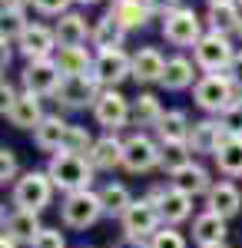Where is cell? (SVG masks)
Segmentation results:
<instances>
[{
  "instance_id": "cell-1",
  "label": "cell",
  "mask_w": 242,
  "mask_h": 248,
  "mask_svg": "<svg viewBox=\"0 0 242 248\" xmlns=\"http://www.w3.org/2000/svg\"><path fill=\"white\" fill-rule=\"evenodd\" d=\"M93 166L86 155H73V153H53L47 162V175L53 179V186L63 195L70 192H83L93 186Z\"/></svg>"
},
{
  "instance_id": "cell-2",
  "label": "cell",
  "mask_w": 242,
  "mask_h": 248,
  "mask_svg": "<svg viewBox=\"0 0 242 248\" xmlns=\"http://www.w3.org/2000/svg\"><path fill=\"white\" fill-rule=\"evenodd\" d=\"M53 179L47 175V169H30L23 172L17 182H14V192H10V199H14V209H27V212H43L50 202H53Z\"/></svg>"
},
{
  "instance_id": "cell-3",
  "label": "cell",
  "mask_w": 242,
  "mask_h": 248,
  "mask_svg": "<svg viewBox=\"0 0 242 248\" xmlns=\"http://www.w3.org/2000/svg\"><path fill=\"white\" fill-rule=\"evenodd\" d=\"M103 215L106 212H103V202H100V192H93V189L70 192L60 202V222L73 232H83V229H90V225H96Z\"/></svg>"
},
{
  "instance_id": "cell-4",
  "label": "cell",
  "mask_w": 242,
  "mask_h": 248,
  "mask_svg": "<svg viewBox=\"0 0 242 248\" xmlns=\"http://www.w3.org/2000/svg\"><path fill=\"white\" fill-rule=\"evenodd\" d=\"M192 99H196L199 109L219 116V113H225L229 106L239 103V93H236V83L225 77V73H206L203 79H196Z\"/></svg>"
},
{
  "instance_id": "cell-5",
  "label": "cell",
  "mask_w": 242,
  "mask_h": 248,
  "mask_svg": "<svg viewBox=\"0 0 242 248\" xmlns=\"http://www.w3.org/2000/svg\"><path fill=\"white\" fill-rule=\"evenodd\" d=\"M120 225H123V238H133V242H149L156 232L163 229V218H159V209H156V202L143 195V199H136L126 215L120 218Z\"/></svg>"
},
{
  "instance_id": "cell-6",
  "label": "cell",
  "mask_w": 242,
  "mask_h": 248,
  "mask_svg": "<svg viewBox=\"0 0 242 248\" xmlns=\"http://www.w3.org/2000/svg\"><path fill=\"white\" fill-rule=\"evenodd\" d=\"M192 57H196V66L206 70V73H225L229 63H232V57H236V50H232L229 37L209 30V33H203V40L192 46Z\"/></svg>"
},
{
  "instance_id": "cell-7",
  "label": "cell",
  "mask_w": 242,
  "mask_h": 248,
  "mask_svg": "<svg viewBox=\"0 0 242 248\" xmlns=\"http://www.w3.org/2000/svg\"><path fill=\"white\" fill-rule=\"evenodd\" d=\"M20 83H23V93L34 96H56L60 83H63V73L56 66V60H30L20 73Z\"/></svg>"
},
{
  "instance_id": "cell-8",
  "label": "cell",
  "mask_w": 242,
  "mask_h": 248,
  "mask_svg": "<svg viewBox=\"0 0 242 248\" xmlns=\"http://www.w3.org/2000/svg\"><path fill=\"white\" fill-rule=\"evenodd\" d=\"M123 169L133 172V175L159 169V142L149 139L146 133H133L123 142Z\"/></svg>"
},
{
  "instance_id": "cell-9",
  "label": "cell",
  "mask_w": 242,
  "mask_h": 248,
  "mask_svg": "<svg viewBox=\"0 0 242 248\" xmlns=\"http://www.w3.org/2000/svg\"><path fill=\"white\" fill-rule=\"evenodd\" d=\"M100 83L93 73H76V77H63L60 90H56V103L67 109H86L100 99Z\"/></svg>"
},
{
  "instance_id": "cell-10",
  "label": "cell",
  "mask_w": 242,
  "mask_h": 248,
  "mask_svg": "<svg viewBox=\"0 0 242 248\" xmlns=\"http://www.w3.org/2000/svg\"><path fill=\"white\" fill-rule=\"evenodd\" d=\"M163 37L173 43V46H196L203 40V20L196 17V10L189 7H179L163 17Z\"/></svg>"
},
{
  "instance_id": "cell-11",
  "label": "cell",
  "mask_w": 242,
  "mask_h": 248,
  "mask_svg": "<svg viewBox=\"0 0 242 248\" xmlns=\"http://www.w3.org/2000/svg\"><path fill=\"white\" fill-rule=\"evenodd\" d=\"M149 199L156 202L163 225H173L176 229L179 222H186L189 215H192V195L179 192L176 186H153L149 189Z\"/></svg>"
},
{
  "instance_id": "cell-12",
  "label": "cell",
  "mask_w": 242,
  "mask_h": 248,
  "mask_svg": "<svg viewBox=\"0 0 242 248\" xmlns=\"http://www.w3.org/2000/svg\"><path fill=\"white\" fill-rule=\"evenodd\" d=\"M130 113H133V103L123 93H116V90H103V93H100V99L93 103L96 123H100L106 133L123 129V126L130 123Z\"/></svg>"
},
{
  "instance_id": "cell-13",
  "label": "cell",
  "mask_w": 242,
  "mask_h": 248,
  "mask_svg": "<svg viewBox=\"0 0 242 248\" xmlns=\"http://www.w3.org/2000/svg\"><path fill=\"white\" fill-rule=\"evenodd\" d=\"M93 77L100 86L116 90L126 77H133V57H126L123 50H103L93 57Z\"/></svg>"
},
{
  "instance_id": "cell-14",
  "label": "cell",
  "mask_w": 242,
  "mask_h": 248,
  "mask_svg": "<svg viewBox=\"0 0 242 248\" xmlns=\"http://www.w3.org/2000/svg\"><path fill=\"white\" fill-rule=\"evenodd\" d=\"M43 232L40 225V215L37 212H27V209H3V235L7 238H14L17 245H34L37 242V235Z\"/></svg>"
},
{
  "instance_id": "cell-15",
  "label": "cell",
  "mask_w": 242,
  "mask_h": 248,
  "mask_svg": "<svg viewBox=\"0 0 242 248\" xmlns=\"http://www.w3.org/2000/svg\"><path fill=\"white\" fill-rule=\"evenodd\" d=\"M17 50L30 60H50L60 50V43H56V33L50 27H40V23H30L27 30H23V37L17 40Z\"/></svg>"
},
{
  "instance_id": "cell-16",
  "label": "cell",
  "mask_w": 242,
  "mask_h": 248,
  "mask_svg": "<svg viewBox=\"0 0 242 248\" xmlns=\"http://www.w3.org/2000/svg\"><path fill=\"white\" fill-rule=\"evenodd\" d=\"M225 235H229V225H225L223 215H216V212H199L196 218H192V242L199 248H219L225 245Z\"/></svg>"
},
{
  "instance_id": "cell-17",
  "label": "cell",
  "mask_w": 242,
  "mask_h": 248,
  "mask_svg": "<svg viewBox=\"0 0 242 248\" xmlns=\"http://www.w3.org/2000/svg\"><path fill=\"white\" fill-rule=\"evenodd\" d=\"M206 209L216 212V215H223L225 222L229 218H236L242 212V192L239 186H232V182H216L209 195H206Z\"/></svg>"
},
{
  "instance_id": "cell-18",
  "label": "cell",
  "mask_w": 242,
  "mask_h": 248,
  "mask_svg": "<svg viewBox=\"0 0 242 248\" xmlns=\"http://www.w3.org/2000/svg\"><path fill=\"white\" fill-rule=\"evenodd\" d=\"M123 142L126 139H116L113 133L106 136H100L93 142V149H90V166H93L96 172H113V169H120L123 166Z\"/></svg>"
},
{
  "instance_id": "cell-19",
  "label": "cell",
  "mask_w": 242,
  "mask_h": 248,
  "mask_svg": "<svg viewBox=\"0 0 242 248\" xmlns=\"http://www.w3.org/2000/svg\"><path fill=\"white\" fill-rule=\"evenodd\" d=\"M229 133L219 126V119H203V123H192V133H189V146L192 153H203V155H216L219 146H223Z\"/></svg>"
},
{
  "instance_id": "cell-20",
  "label": "cell",
  "mask_w": 242,
  "mask_h": 248,
  "mask_svg": "<svg viewBox=\"0 0 242 248\" xmlns=\"http://www.w3.org/2000/svg\"><path fill=\"white\" fill-rule=\"evenodd\" d=\"M169 186H176L179 192H186V195H209V189L216 186L212 179H209V172L199 166V162H189V166H183V169H176L173 175H169Z\"/></svg>"
},
{
  "instance_id": "cell-21",
  "label": "cell",
  "mask_w": 242,
  "mask_h": 248,
  "mask_svg": "<svg viewBox=\"0 0 242 248\" xmlns=\"http://www.w3.org/2000/svg\"><path fill=\"white\" fill-rule=\"evenodd\" d=\"M67 129H70V123L63 116H43V123L34 129V146L40 153H50V155L60 153L63 139H67Z\"/></svg>"
},
{
  "instance_id": "cell-22",
  "label": "cell",
  "mask_w": 242,
  "mask_h": 248,
  "mask_svg": "<svg viewBox=\"0 0 242 248\" xmlns=\"http://www.w3.org/2000/svg\"><path fill=\"white\" fill-rule=\"evenodd\" d=\"M3 116H7V119H10V126H17V129H37L47 113H43V106H40V96L20 93L17 103H14Z\"/></svg>"
},
{
  "instance_id": "cell-23",
  "label": "cell",
  "mask_w": 242,
  "mask_h": 248,
  "mask_svg": "<svg viewBox=\"0 0 242 248\" xmlns=\"http://www.w3.org/2000/svg\"><path fill=\"white\" fill-rule=\"evenodd\" d=\"M166 73V60L156 46H143L133 53V79L136 83H159Z\"/></svg>"
},
{
  "instance_id": "cell-24",
  "label": "cell",
  "mask_w": 242,
  "mask_h": 248,
  "mask_svg": "<svg viewBox=\"0 0 242 248\" xmlns=\"http://www.w3.org/2000/svg\"><path fill=\"white\" fill-rule=\"evenodd\" d=\"M90 40H93L96 53H103V50H123L126 27H123V23H116V20L106 14V17H103V20L93 27V30H90Z\"/></svg>"
},
{
  "instance_id": "cell-25",
  "label": "cell",
  "mask_w": 242,
  "mask_h": 248,
  "mask_svg": "<svg viewBox=\"0 0 242 248\" xmlns=\"http://www.w3.org/2000/svg\"><path fill=\"white\" fill-rule=\"evenodd\" d=\"M206 20H209V30H212V33H223V37L239 33V23H242L239 3H209Z\"/></svg>"
},
{
  "instance_id": "cell-26",
  "label": "cell",
  "mask_w": 242,
  "mask_h": 248,
  "mask_svg": "<svg viewBox=\"0 0 242 248\" xmlns=\"http://www.w3.org/2000/svg\"><path fill=\"white\" fill-rule=\"evenodd\" d=\"M96 192H100V202H103L106 218H123V215H126V209L136 202L123 182H106V186H100Z\"/></svg>"
},
{
  "instance_id": "cell-27",
  "label": "cell",
  "mask_w": 242,
  "mask_h": 248,
  "mask_svg": "<svg viewBox=\"0 0 242 248\" xmlns=\"http://www.w3.org/2000/svg\"><path fill=\"white\" fill-rule=\"evenodd\" d=\"M110 17L116 23H123L126 30H136V27H146V20L153 17L146 7V0H113Z\"/></svg>"
},
{
  "instance_id": "cell-28",
  "label": "cell",
  "mask_w": 242,
  "mask_h": 248,
  "mask_svg": "<svg viewBox=\"0 0 242 248\" xmlns=\"http://www.w3.org/2000/svg\"><path fill=\"white\" fill-rule=\"evenodd\" d=\"M56 66L63 77H76V73H93V57L83 46H60L53 53Z\"/></svg>"
},
{
  "instance_id": "cell-29",
  "label": "cell",
  "mask_w": 242,
  "mask_h": 248,
  "mask_svg": "<svg viewBox=\"0 0 242 248\" xmlns=\"http://www.w3.org/2000/svg\"><path fill=\"white\" fill-rule=\"evenodd\" d=\"M212 159L225 179H242V136H229Z\"/></svg>"
},
{
  "instance_id": "cell-30",
  "label": "cell",
  "mask_w": 242,
  "mask_h": 248,
  "mask_svg": "<svg viewBox=\"0 0 242 248\" xmlns=\"http://www.w3.org/2000/svg\"><path fill=\"white\" fill-rule=\"evenodd\" d=\"M189 133H192V123H189V116L183 113V109H166V116H163V119H159V126H156L159 142H166V139L189 142Z\"/></svg>"
},
{
  "instance_id": "cell-31",
  "label": "cell",
  "mask_w": 242,
  "mask_h": 248,
  "mask_svg": "<svg viewBox=\"0 0 242 248\" xmlns=\"http://www.w3.org/2000/svg\"><path fill=\"white\" fill-rule=\"evenodd\" d=\"M163 116H166V109L159 106V99H156L153 93H143V96L133 99V113H130L133 126H139V129H143V126H153V129H156Z\"/></svg>"
},
{
  "instance_id": "cell-32",
  "label": "cell",
  "mask_w": 242,
  "mask_h": 248,
  "mask_svg": "<svg viewBox=\"0 0 242 248\" xmlns=\"http://www.w3.org/2000/svg\"><path fill=\"white\" fill-rule=\"evenodd\" d=\"M53 33H56L60 46H83V40H86V20L80 17V14H63V17L56 20Z\"/></svg>"
},
{
  "instance_id": "cell-33",
  "label": "cell",
  "mask_w": 242,
  "mask_h": 248,
  "mask_svg": "<svg viewBox=\"0 0 242 248\" xmlns=\"http://www.w3.org/2000/svg\"><path fill=\"white\" fill-rule=\"evenodd\" d=\"M192 162V146L189 142H176V139H166V142H159V169L163 172H173L183 169Z\"/></svg>"
},
{
  "instance_id": "cell-34",
  "label": "cell",
  "mask_w": 242,
  "mask_h": 248,
  "mask_svg": "<svg viewBox=\"0 0 242 248\" xmlns=\"http://www.w3.org/2000/svg\"><path fill=\"white\" fill-rule=\"evenodd\" d=\"M166 90H173V93H179V90H186V86H192V63H189L186 57H173L166 60V73H163V79H159Z\"/></svg>"
},
{
  "instance_id": "cell-35",
  "label": "cell",
  "mask_w": 242,
  "mask_h": 248,
  "mask_svg": "<svg viewBox=\"0 0 242 248\" xmlns=\"http://www.w3.org/2000/svg\"><path fill=\"white\" fill-rule=\"evenodd\" d=\"M93 142H96V139L90 136V129H86V126H73V123H70V129H67V139H63V149H60V153L90 155Z\"/></svg>"
},
{
  "instance_id": "cell-36",
  "label": "cell",
  "mask_w": 242,
  "mask_h": 248,
  "mask_svg": "<svg viewBox=\"0 0 242 248\" xmlns=\"http://www.w3.org/2000/svg\"><path fill=\"white\" fill-rule=\"evenodd\" d=\"M0 20H3V37H0V40H10V43L20 40V37H23V30L30 27L20 7H3V17H0Z\"/></svg>"
},
{
  "instance_id": "cell-37",
  "label": "cell",
  "mask_w": 242,
  "mask_h": 248,
  "mask_svg": "<svg viewBox=\"0 0 242 248\" xmlns=\"http://www.w3.org/2000/svg\"><path fill=\"white\" fill-rule=\"evenodd\" d=\"M146 248H189V245H186V238L173 229V225H163V229L146 242Z\"/></svg>"
},
{
  "instance_id": "cell-38",
  "label": "cell",
  "mask_w": 242,
  "mask_h": 248,
  "mask_svg": "<svg viewBox=\"0 0 242 248\" xmlns=\"http://www.w3.org/2000/svg\"><path fill=\"white\" fill-rule=\"evenodd\" d=\"M20 175H17V153L14 149H0V186H14Z\"/></svg>"
},
{
  "instance_id": "cell-39",
  "label": "cell",
  "mask_w": 242,
  "mask_h": 248,
  "mask_svg": "<svg viewBox=\"0 0 242 248\" xmlns=\"http://www.w3.org/2000/svg\"><path fill=\"white\" fill-rule=\"evenodd\" d=\"M219 126H223L229 136H242V103L229 106L225 113H219Z\"/></svg>"
},
{
  "instance_id": "cell-40",
  "label": "cell",
  "mask_w": 242,
  "mask_h": 248,
  "mask_svg": "<svg viewBox=\"0 0 242 248\" xmlns=\"http://www.w3.org/2000/svg\"><path fill=\"white\" fill-rule=\"evenodd\" d=\"M30 248H67V238H63V232H60V229H43Z\"/></svg>"
},
{
  "instance_id": "cell-41",
  "label": "cell",
  "mask_w": 242,
  "mask_h": 248,
  "mask_svg": "<svg viewBox=\"0 0 242 248\" xmlns=\"http://www.w3.org/2000/svg\"><path fill=\"white\" fill-rule=\"evenodd\" d=\"M70 3H73V0H34L37 14H43V17H63Z\"/></svg>"
},
{
  "instance_id": "cell-42",
  "label": "cell",
  "mask_w": 242,
  "mask_h": 248,
  "mask_svg": "<svg viewBox=\"0 0 242 248\" xmlns=\"http://www.w3.org/2000/svg\"><path fill=\"white\" fill-rule=\"evenodd\" d=\"M149 14H159V17H166L173 10H179V0H146Z\"/></svg>"
},
{
  "instance_id": "cell-43",
  "label": "cell",
  "mask_w": 242,
  "mask_h": 248,
  "mask_svg": "<svg viewBox=\"0 0 242 248\" xmlns=\"http://www.w3.org/2000/svg\"><path fill=\"white\" fill-rule=\"evenodd\" d=\"M225 77L236 83V90H242V53H236V57H232L229 70H225Z\"/></svg>"
},
{
  "instance_id": "cell-44",
  "label": "cell",
  "mask_w": 242,
  "mask_h": 248,
  "mask_svg": "<svg viewBox=\"0 0 242 248\" xmlns=\"http://www.w3.org/2000/svg\"><path fill=\"white\" fill-rule=\"evenodd\" d=\"M17 96H20V93H14V86H10V83L3 79V86H0V109L7 113V109H10V106L17 103Z\"/></svg>"
},
{
  "instance_id": "cell-45",
  "label": "cell",
  "mask_w": 242,
  "mask_h": 248,
  "mask_svg": "<svg viewBox=\"0 0 242 248\" xmlns=\"http://www.w3.org/2000/svg\"><path fill=\"white\" fill-rule=\"evenodd\" d=\"M10 57H14V50H10V40H0V63H3V70H7Z\"/></svg>"
},
{
  "instance_id": "cell-46",
  "label": "cell",
  "mask_w": 242,
  "mask_h": 248,
  "mask_svg": "<svg viewBox=\"0 0 242 248\" xmlns=\"http://www.w3.org/2000/svg\"><path fill=\"white\" fill-rule=\"evenodd\" d=\"M27 3H34V0H3V7H20V10H23Z\"/></svg>"
},
{
  "instance_id": "cell-47",
  "label": "cell",
  "mask_w": 242,
  "mask_h": 248,
  "mask_svg": "<svg viewBox=\"0 0 242 248\" xmlns=\"http://www.w3.org/2000/svg\"><path fill=\"white\" fill-rule=\"evenodd\" d=\"M0 248H20L14 238H7V235H0Z\"/></svg>"
},
{
  "instance_id": "cell-48",
  "label": "cell",
  "mask_w": 242,
  "mask_h": 248,
  "mask_svg": "<svg viewBox=\"0 0 242 248\" xmlns=\"http://www.w3.org/2000/svg\"><path fill=\"white\" fill-rule=\"evenodd\" d=\"M209 3H236V0H209Z\"/></svg>"
},
{
  "instance_id": "cell-49",
  "label": "cell",
  "mask_w": 242,
  "mask_h": 248,
  "mask_svg": "<svg viewBox=\"0 0 242 248\" xmlns=\"http://www.w3.org/2000/svg\"><path fill=\"white\" fill-rule=\"evenodd\" d=\"M76 3H86V7H90V3H100V0H76Z\"/></svg>"
},
{
  "instance_id": "cell-50",
  "label": "cell",
  "mask_w": 242,
  "mask_h": 248,
  "mask_svg": "<svg viewBox=\"0 0 242 248\" xmlns=\"http://www.w3.org/2000/svg\"><path fill=\"white\" fill-rule=\"evenodd\" d=\"M239 37H242V23H239Z\"/></svg>"
},
{
  "instance_id": "cell-51",
  "label": "cell",
  "mask_w": 242,
  "mask_h": 248,
  "mask_svg": "<svg viewBox=\"0 0 242 248\" xmlns=\"http://www.w3.org/2000/svg\"><path fill=\"white\" fill-rule=\"evenodd\" d=\"M239 103H242V90H239Z\"/></svg>"
},
{
  "instance_id": "cell-52",
  "label": "cell",
  "mask_w": 242,
  "mask_h": 248,
  "mask_svg": "<svg viewBox=\"0 0 242 248\" xmlns=\"http://www.w3.org/2000/svg\"><path fill=\"white\" fill-rule=\"evenodd\" d=\"M219 248H225V245H219Z\"/></svg>"
},
{
  "instance_id": "cell-53",
  "label": "cell",
  "mask_w": 242,
  "mask_h": 248,
  "mask_svg": "<svg viewBox=\"0 0 242 248\" xmlns=\"http://www.w3.org/2000/svg\"><path fill=\"white\" fill-rule=\"evenodd\" d=\"M239 3H242V0H239Z\"/></svg>"
}]
</instances>
